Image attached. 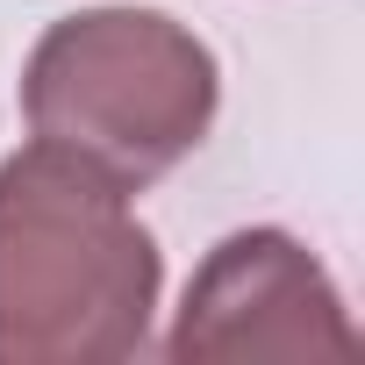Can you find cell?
<instances>
[{
    "mask_svg": "<svg viewBox=\"0 0 365 365\" xmlns=\"http://www.w3.org/2000/svg\"><path fill=\"white\" fill-rule=\"evenodd\" d=\"M158 294V237L115 172L58 143L0 158V365L143 358Z\"/></svg>",
    "mask_w": 365,
    "mask_h": 365,
    "instance_id": "obj_1",
    "label": "cell"
},
{
    "mask_svg": "<svg viewBox=\"0 0 365 365\" xmlns=\"http://www.w3.org/2000/svg\"><path fill=\"white\" fill-rule=\"evenodd\" d=\"M215 108V51L165 8H79L51 22L22 65L29 136L93 158L129 194L201 150Z\"/></svg>",
    "mask_w": 365,
    "mask_h": 365,
    "instance_id": "obj_2",
    "label": "cell"
},
{
    "mask_svg": "<svg viewBox=\"0 0 365 365\" xmlns=\"http://www.w3.org/2000/svg\"><path fill=\"white\" fill-rule=\"evenodd\" d=\"M351 358L358 322L329 265L287 230L222 237L179 301L165 358Z\"/></svg>",
    "mask_w": 365,
    "mask_h": 365,
    "instance_id": "obj_3",
    "label": "cell"
}]
</instances>
